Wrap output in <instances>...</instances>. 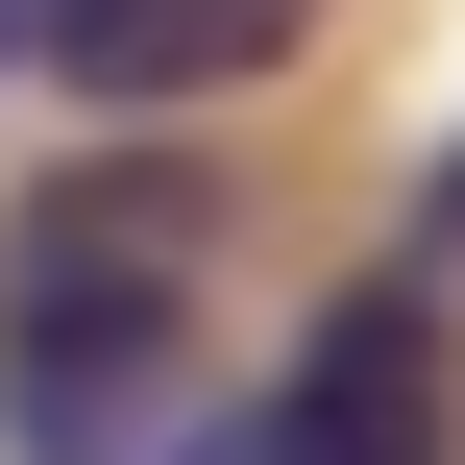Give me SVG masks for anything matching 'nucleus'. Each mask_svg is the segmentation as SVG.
<instances>
[{"mask_svg":"<svg viewBox=\"0 0 465 465\" xmlns=\"http://www.w3.org/2000/svg\"><path fill=\"white\" fill-rule=\"evenodd\" d=\"M245 465H441V294H417V270H392V294H343Z\"/></svg>","mask_w":465,"mask_h":465,"instance_id":"obj_2","label":"nucleus"},{"mask_svg":"<svg viewBox=\"0 0 465 465\" xmlns=\"http://www.w3.org/2000/svg\"><path fill=\"white\" fill-rule=\"evenodd\" d=\"M172 319H196V172H49L0 221V441L98 465L147 392H172Z\"/></svg>","mask_w":465,"mask_h":465,"instance_id":"obj_1","label":"nucleus"},{"mask_svg":"<svg viewBox=\"0 0 465 465\" xmlns=\"http://www.w3.org/2000/svg\"><path fill=\"white\" fill-rule=\"evenodd\" d=\"M294 49H319V0H49V74L123 98V123H196V98L294 74Z\"/></svg>","mask_w":465,"mask_h":465,"instance_id":"obj_3","label":"nucleus"}]
</instances>
